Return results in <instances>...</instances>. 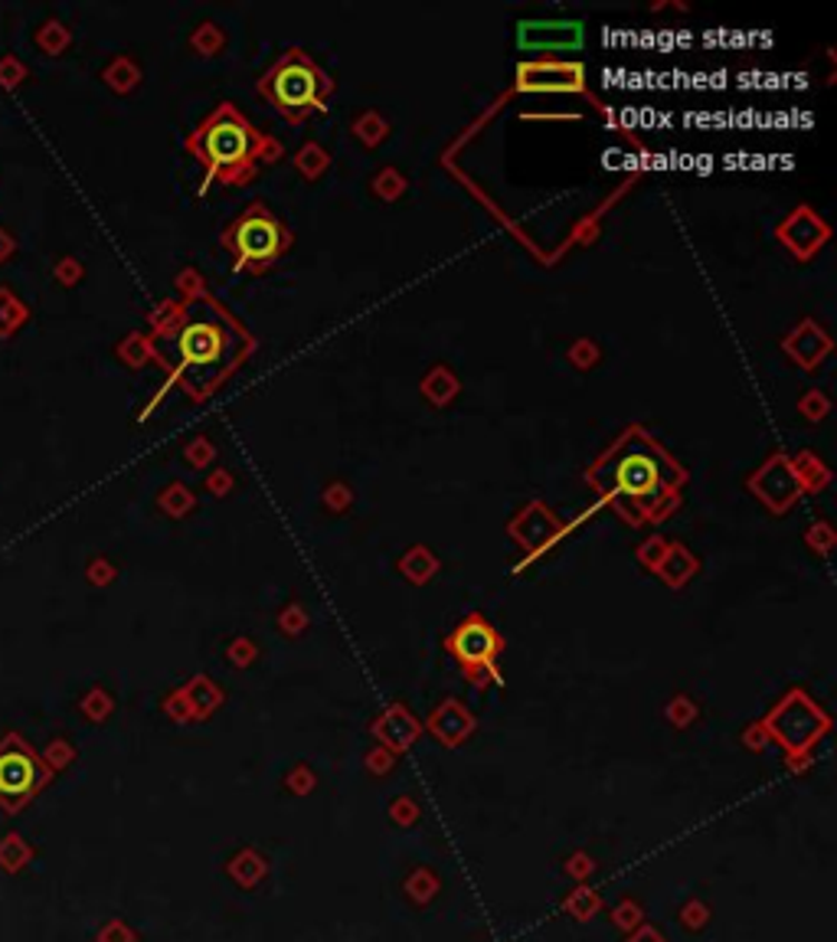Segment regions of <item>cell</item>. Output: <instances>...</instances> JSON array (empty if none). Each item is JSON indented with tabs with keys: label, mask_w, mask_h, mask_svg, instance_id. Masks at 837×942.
Wrapping results in <instances>:
<instances>
[{
	"label": "cell",
	"mask_w": 837,
	"mask_h": 942,
	"mask_svg": "<svg viewBox=\"0 0 837 942\" xmlns=\"http://www.w3.org/2000/svg\"><path fill=\"white\" fill-rule=\"evenodd\" d=\"M590 482L619 507L622 517L644 524L661 521L678 504L688 475L648 433L629 429L592 465Z\"/></svg>",
	"instance_id": "6da1fadb"
},
{
	"label": "cell",
	"mask_w": 837,
	"mask_h": 942,
	"mask_svg": "<svg viewBox=\"0 0 837 942\" xmlns=\"http://www.w3.org/2000/svg\"><path fill=\"white\" fill-rule=\"evenodd\" d=\"M174 370L187 383L194 397H206V390L220 387L243 360H246L249 334L210 298H194L171 334Z\"/></svg>",
	"instance_id": "7a4b0ae2"
},
{
	"label": "cell",
	"mask_w": 837,
	"mask_h": 942,
	"mask_svg": "<svg viewBox=\"0 0 837 942\" xmlns=\"http://www.w3.org/2000/svg\"><path fill=\"white\" fill-rule=\"evenodd\" d=\"M269 142L249 125L233 105H220L191 138V150L206 167V177L223 184H240L265 157Z\"/></svg>",
	"instance_id": "3957f363"
},
{
	"label": "cell",
	"mask_w": 837,
	"mask_h": 942,
	"mask_svg": "<svg viewBox=\"0 0 837 942\" xmlns=\"http://www.w3.org/2000/svg\"><path fill=\"white\" fill-rule=\"evenodd\" d=\"M331 89H334V82L328 79V72L301 50L285 52L259 79V93L289 122H301L311 111H324V101L331 96Z\"/></svg>",
	"instance_id": "277c9868"
},
{
	"label": "cell",
	"mask_w": 837,
	"mask_h": 942,
	"mask_svg": "<svg viewBox=\"0 0 837 942\" xmlns=\"http://www.w3.org/2000/svg\"><path fill=\"white\" fill-rule=\"evenodd\" d=\"M289 243H292L289 230L262 203H252L249 210H243L223 233V246L236 255V269H252V272L269 269L289 249Z\"/></svg>",
	"instance_id": "5b68a950"
},
{
	"label": "cell",
	"mask_w": 837,
	"mask_h": 942,
	"mask_svg": "<svg viewBox=\"0 0 837 942\" xmlns=\"http://www.w3.org/2000/svg\"><path fill=\"white\" fill-rule=\"evenodd\" d=\"M47 766L20 737L10 734L0 740V808L7 815L23 812L47 786Z\"/></svg>",
	"instance_id": "8992f818"
},
{
	"label": "cell",
	"mask_w": 837,
	"mask_h": 942,
	"mask_svg": "<svg viewBox=\"0 0 837 942\" xmlns=\"http://www.w3.org/2000/svg\"><path fill=\"white\" fill-rule=\"evenodd\" d=\"M517 89L520 93H583L586 89V69L580 62H524L517 69Z\"/></svg>",
	"instance_id": "52a82bcc"
},
{
	"label": "cell",
	"mask_w": 837,
	"mask_h": 942,
	"mask_svg": "<svg viewBox=\"0 0 837 942\" xmlns=\"http://www.w3.org/2000/svg\"><path fill=\"white\" fill-rule=\"evenodd\" d=\"M448 648H451V654H455L468 671H478V668L492 664L497 648H500V639L494 635V629L485 619H465V622L451 632Z\"/></svg>",
	"instance_id": "ba28073f"
},
{
	"label": "cell",
	"mask_w": 837,
	"mask_h": 942,
	"mask_svg": "<svg viewBox=\"0 0 837 942\" xmlns=\"http://www.w3.org/2000/svg\"><path fill=\"white\" fill-rule=\"evenodd\" d=\"M520 50H580L583 47V23L576 20H527L517 30Z\"/></svg>",
	"instance_id": "9c48e42d"
},
{
	"label": "cell",
	"mask_w": 837,
	"mask_h": 942,
	"mask_svg": "<svg viewBox=\"0 0 837 942\" xmlns=\"http://www.w3.org/2000/svg\"><path fill=\"white\" fill-rule=\"evenodd\" d=\"M752 488L766 497L776 511H782V507H788V504L795 501V495H798V478H795V472L788 468L786 458H776V462H769V468L762 472V478L752 482Z\"/></svg>",
	"instance_id": "30bf717a"
},
{
	"label": "cell",
	"mask_w": 837,
	"mask_h": 942,
	"mask_svg": "<svg viewBox=\"0 0 837 942\" xmlns=\"http://www.w3.org/2000/svg\"><path fill=\"white\" fill-rule=\"evenodd\" d=\"M808 230H821V223H818L811 213H798V216H791L786 226H782V240H786L788 246L795 249L798 255H808V252L818 249L808 240Z\"/></svg>",
	"instance_id": "8fae6325"
}]
</instances>
